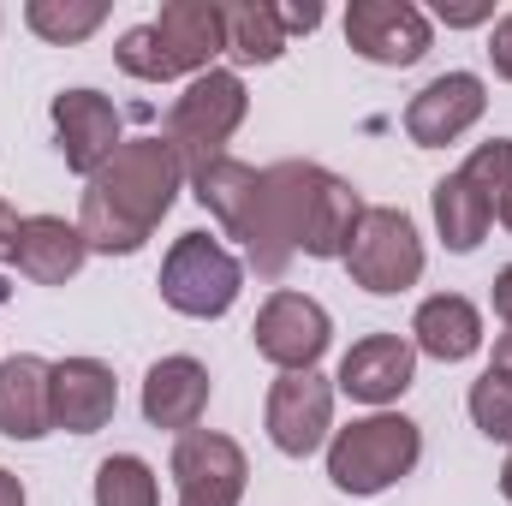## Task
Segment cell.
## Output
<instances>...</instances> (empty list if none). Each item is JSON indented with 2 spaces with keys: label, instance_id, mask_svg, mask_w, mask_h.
<instances>
[{
  "label": "cell",
  "instance_id": "1",
  "mask_svg": "<svg viewBox=\"0 0 512 506\" xmlns=\"http://www.w3.org/2000/svg\"><path fill=\"white\" fill-rule=\"evenodd\" d=\"M185 185V167L173 161V149L161 137H126L90 179H84V203H78V233L90 256H131L155 239V227L167 221L173 197Z\"/></svg>",
  "mask_w": 512,
  "mask_h": 506
},
{
  "label": "cell",
  "instance_id": "2",
  "mask_svg": "<svg viewBox=\"0 0 512 506\" xmlns=\"http://www.w3.org/2000/svg\"><path fill=\"white\" fill-rule=\"evenodd\" d=\"M227 54V12L221 0H167L149 24L120 36L114 60L137 84H173V78H203Z\"/></svg>",
  "mask_w": 512,
  "mask_h": 506
},
{
  "label": "cell",
  "instance_id": "3",
  "mask_svg": "<svg viewBox=\"0 0 512 506\" xmlns=\"http://www.w3.org/2000/svg\"><path fill=\"white\" fill-rule=\"evenodd\" d=\"M322 179H328V167H316V161H274V167H262L256 209L245 221V233H239L245 262L262 280H286V268L304 256V227H310Z\"/></svg>",
  "mask_w": 512,
  "mask_h": 506
},
{
  "label": "cell",
  "instance_id": "4",
  "mask_svg": "<svg viewBox=\"0 0 512 506\" xmlns=\"http://www.w3.org/2000/svg\"><path fill=\"white\" fill-rule=\"evenodd\" d=\"M423 459V429L405 411H370L328 435V483L352 501H376Z\"/></svg>",
  "mask_w": 512,
  "mask_h": 506
},
{
  "label": "cell",
  "instance_id": "5",
  "mask_svg": "<svg viewBox=\"0 0 512 506\" xmlns=\"http://www.w3.org/2000/svg\"><path fill=\"white\" fill-rule=\"evenodd\" d=\"M245 114H251L245 78L227 72V66H215V72L191 78L185 96H173L167 126H161V143L173 149V161L185 167V179H197L203 167L227 161V143H233V131L245 126Z\"/></svg>",
  "mask_w": 512,
  "mask_h": 506
},
{
  "label": "cell",
  "instance_id": "6",
  "mask_svg": "<svg viewBox=\"0 0 512 506\" xmlns=\"http://www.w3.org/2000/svg\"><path fill=\"white\" fill-rule=\"evenodd\" d=\"M161 304L191 322H221L245 292V262L209 233H179L161 256Z\"/></svg>",
  "mask_w": 512,
  "mask_h": 506
},
{
  "label": "cell",
  "instance_id": "7",
  "mask_svg": "<svg viewBox=\"0 0 512 506\" xmlns=\"http://www.w3.org/2000/svg\"><path fill=\"white\" fill-rule=\"evenodd\" d=\"M346 274H352V286H364L370 298H399V292H411L417 280H423V239H417V227H411V215L405 209H364V221H358V233H352V245H346Z\"/></svg>",
  "mask_w": 512,
  "mask_h": 506
},
{
  "label": "cell",
  "instance_id": "8",
  "mask_svg": "<svg viewBox=\"0 0 512 506\" xmlns=\"http://www.w3.org/2000/svg\"><path fill=\"white\" fill-rule=\"evenodd\" d=\"M256 352L280 370V376H298V370H316L322 352L334 346V316L310 298V292H268L262 310H256V328H251Z\"/></svg>",
  "mask_w": 512,
  "mask_h": 506
},
{
  "label": "cell",
  "instance_id": "9",
  "mask_svg": "<svg viewBox=\"0 0 512 506\" xmlns=\"http://www.w3.org/2000/svg\"><path fill=\"white\" fill-rule=\"evenodd\" d=\"M167 477L179 489V506H239L245 483H251V459H245V447L233 435L191 429V435L173 441Z\"/></svg>",
  "mask_w": 512,
  "mask_h": 506
},
{
  "label": "cell",
  "instance_id": "10",
  "mask_svg": "<svg viewBox=\"0 0 512 506\" xmlns=\"http://www.w3.org/2000/svg\"><path fill=\"white\" fill-rule=\"evenodd\" d=\"M262 423H268V441H274L286 459L322 453L328 435H334V381L316 376V370L274 376L268 405H262Z\"/></svg>",
  "mask_w": 512,
  "mask_h": 506
},
{
  "label": "cell",
  "instance_id": "11",
  "mask_svg": "<svg viewBox=\"0 0 512 506\" xmlns=\"http://www.w3.org/2000/svg\"><path fill=\"white\" fill-rule=\"evenodd\" d=\"M346 42L370 66H417L435 42V24L411 0H352L346 6Z\"/></svg>",
  "mask_w": 512,
  "mask_h": 506
},
{
  "label": "cell",
  "instance_id": "12",
  "mask_svg": "<svg viewBox=\"0 0 512 506\" xmlns=\"http://www.w3.org/2000/svg\"><path fill=\"white\" fill-rule=\"evenodd\" d=\"M489 114V84L477 72H441L405 102V137L417 149H447Z\"/></svg>",
  "mask_w": 512,
  "mask_h": 506
},
{
  "label": "cell",
  "instance_id": "13",
  "mask_svg": "<svg viewBox=\"0 0 512 506\" xmlns=\"http://www.w3.org/2000/svg\"><path fill=\"white\" fill-rule=\"evenodd\" d=\"M411 381H417V346H411L405 334H364V340L340 358L334 393H346V399H358V405H370V411H387L393 399L411 393Z\"/></svg>",
  "mask_w": 512,
  "mask_h": 506
},
{
  "label": "cell",
  "instance_id": "14",
  "mask_svg": "<svg viewBox=\"0 0 512 506\" xmlns=\"http://www.w3.org/2000/svg\"><path fill=\"white\" fill-rule=\"evenodd\" d=\"M48 120H54V143H60V155H66V167H72L78 179H90V173L126 143V137H120V108H114L102 90H90V84L60 90L54 108H48Z\"/></svg>",
  "mask_w": 512,
  "mask_h": 506
},
{
  "label": "cell",
  "instance_id": "15",
  "mask_svg": "<svg viewBox=\"0 0 512 506\" xmlns=\"http://www.w3.org/2000/svg\"><path fill=\"white\" fill-rule=\"evenodd\" d=\"M0 435L6 441H42L54 435V364L36 352L0 358Z\"/></svg>",
  "mask_w": 512,
  "mask_h": 506
},
{
  "label": "cell",
  "instance_id": "16",
  "mask_svg": "<svg viewBox=\"0 0 512 506\" xmlns=\"http://www.w3.org/2000/svg\"><path fill=\"white\" fill-rule=\"evenodd\" d=\"M120 411V381L102 358H60L54 364V429L96 435Z\"/></svg>",
  "mask_w": 512,
  "mask_h": 506
},
{
  "label": "cell",
  "instance_id": "17",
  "mask_svg": "<svg viewBox=\"0 0 512 506\" xmlns=\"http://www.w3.org/2000/svg\"><path fill=\"white\" fill-rule=\"evenodd\" d=\"M209 411V370L191 358V352H173L161 364H149L143 376V423L149 429H173V435H191Z\"/></svg>",
  "mask_w": 512,
  "mask_h": 506
},
{
  "label": "cell",
  "instance_id": "18",
  "mask_svg": "<svg viewBox=\"0 0 512 506\" xmlns=\"http://www.w3.org/2000/svg\"><path fill=\"white\" fill-rule=\"evenodd\" d=\"M411 346L435 364H465L483 352V310L465 292H435L411 316Z\"/></svg>",
  "mask_w": 512,
  "mask_h": 506
},
{
  "label": "cell",
  "instance_id": "19",
  "mask_svg": "<svg viewBox=\"0 0 512 506\" xmlns=\"http://www.w3.org/2000/svg\"><path fill=\"white\" fill-rule=\"evenodd\" d=\"M12 262H18V274L36 280V286H66V280H78V268L90 262V245H84L78 221H66V215H24Z\"/></svg>",
  "mask_w": 512,
  "mask_h": 506
},
{
  "label": "cell",
  "instance_id": "20",
  "mask_svg": "<svg viewBox=\"0 0 512 506\" xmlns=\"http://www.w3.org/2000/svg\"><path fill=\"white\" fill-rule=\"evenodd\" d=\"M364 209H370V203L358 197V185L340 179V173H328L322 191H316L310 227H304V256H316V262H340L346 245H352V233H358V221H364Z\"/></svg>",
  "mask_w": 512,
  "mask_h": 506
},
{
  "label": "cell",
  "instance_id": "21",
  "mask_svg": "<svg viewBox=\"0 0 512 506\" xmlns=\"http://www.w3.org/2000/svg\"><path fill=\"white\" fill-rule=\"evenodd\" d=\"M256 191H262V167H251V161H215V167H203L197 179H191V197L221 221V233L227 239H239L245 233V221H251L256 209Z\"/></svg>",
  "mask_w": 512,
  "mask_h": 506
},
{
  "label": "cell",
  "instance_id": "22",
  "mask_svg": "<svg viewBox=\"0 0 512 506\" xmlns=\"http://www.w3.org/2000/svg\"><path fill=\"white\" fill-rule=\"evenodd\" d=\"M429 209H435V233H441V245L453 256H471L483 239H489V227H495V215H489V203L465 185V173H447V179H435V191H429Z\"/></svg>",
  "mask_w": 512,
  "mask_h": 506
},
{
  "label": "cell",
  "instance_id": "23",
  "mask_svg": "<svg viewBox=\"0 0 512 506\" xmlns=\"http://www.w3.org/2000/svg\"><path fill=\"white\" fill-rule=\"evenodd\" d=\"M227 12V54L239 60V66H274L280 54H286V30H280V18H274V0H233V6H221Z\"/></svg>",
  "mask_w": 512,
  "mask_h": 506
},
{
  "label": "cell",
  "instance_id": "24",
  "mask_svg": "<svg viewBox=\"0 0 512 506\" xmlns=\"http://www.w3.org/2000/svg\"><path fill=\"white\" fill-rule=\"evenodd\" d=\"M24 24L42 42L72 48V42H84V36H96L108 24V0H30L24 6Z\"/></svg>",
  "mask_w": 512,
  "mask_h": 506
},
{
  "label": "cell",
  "instance_id": "25",
  "mask_svg": "<svg viewBox=\"0 0 512 506\" xmlns=\"http://www.w3.org/2000/svg\"><path fill=\"white\" fill-rule=\"evenodd\" d=\"M465 185L489 203V215L512 227V137H489V143H477L471 155H465Z\"/></svg>",
  "mask_w": 512,
  "mask_h": 506
},
{
  "label": "cell",
  "instance_id": "26",
  "mask_svg": "<svg viewBox=\"0 0 512 506\" xmlns=\"http://www.w3.org/2000/svg\"><path fill=\"white\" fill-rule=\"evenodd\" d=\"M96 506H161V483L149 471V459L137 453H114L96 465V489H90Z\"/></svg>",
  "mask_w": 512,
  "mask_h": 506
},
{
  "label": "cell",
  "instance_id": "27",
  "mask_svg": "<svg viewBox=\"0 0 512 506\" xmlns=\"http://www.w3.org/2000/svg\"><path fill=\"white\" fill-rule=\"evenodd\" d=\"M465 405H471V423H477L489 441H507V447H512V376L483 370V376L471 381Z\"/></svg>",
  "mask_w": 512,
  "mask_h": 506
},
{
  "label": "cell",
  "instance_id": "28",
  "mask_svg": "<svg viewBox=\"0 0 512 506\" xmlns=\"http://www.w3.org/2000/svg\"><path fill=\"white\" fill-rule=\"evenodd\" d=\"M435 18L447 30H477V24H495V0H435Z\"/></svg>",
  "mask_w": 512,
  "mask_h": 506
},
{
  "label": "cell",
  "instance_id": "29",
  "mask_svg": "<svg viewBox=\"0 0 512 506\" xmlns=\"http://www.w3.org/2000/svg\"><path fill=\"white\" fill-rule=\"evenodd\" d=\"M489 66H495V78L512 84V12H501L495 30H489Z\"/></svg>",
  "mask_w": 512,
  "mask_h": 506
},
{
  "label": "cell",
  "instance_id": "30",
  "mask_svg": "<svg viewBox=\"0 0 512 506\" xmlns=\"http://www.w3.org/2000/svg\"><path fill=\"white\" fill-rule=\"evenodd\" d=\"M274 18H280L286 36H298V30H316V24H322V6H316V0H304V6H274Z\"/></svg>",
  "mask_w": 512,
  "mask_h": 506
},
{
  "label": "cell",
  "instance_id": "31",
  "mask_svg": "<svg viewBox=\"0 0 512 506\" xmlns=\"http://www.w3.org/2000/svg\"><path fill=\"white\" fill-rule=\"evenodd\" d=\"M18 227H24V221H18V209L0 197V262H12V251H18Z\"/></svg>",
  "mask_w": 512,
  "mask_h": 506
},
{
  "label": "cell",
  "instance_id": "32",
  "mask_svg": "<svg viewBox=\"0 0 512 506\" xmlns=\"http://www.w3.org/2000/svg\"><path fill=\"white\" fill-rule=\"evenodd\" d=\"M489 304H495V316L512 328V262L495 274V286H489Z\"/></svg>",
  "mask_w": 512,
  "mask_h": 506
},
{
  "label": "cell",
  "instance_id": "33",
  "mask_svg": "<svg viewBox=\"0 0 512 506\" xmlns=\"http://www.w3.org/2000/svg\"><path fill=\"white\" fill-rule=\"evenodd\" d=\"M0 506H24V483H18L6 465H0Z\"/></svg>",
  "mask_w": 512,
  "mask_h": 506
},
{
  "label": "cell",
  "instance_id": "34",
  "mask_svg": "<svg viewBox=\"0 0 512 506\" xmlns=\"http://www.w3.org/2000/svg\"><path fill=\"white\" fill-rule=\"evenodd\" d=\"M489 370H501V376H512V328L495 340V358H489Z\"/></svg>",
  "mask_w": 512,
  "mask_h": 506
},
{
  "label": "cell",
  "instance_id": "35",
  "mask_svg": "<svg viewBox=\"0 0 512 506\" xmlns=\"http://www.w3.org/2000/svg\"><path fill=\"white\" fill-rule=\"evenodd\" d=\"M501 495L512 501V453H507V465H501Z\"/></svg>",
  "mask_w": 512,
  "mask_h": 506
},
{
  "label": "cell",
  "instance_id": "36",
  "mask_svg": "<svg viewBox=\"0 0 512 506\" xmlns=\"http://www.w3.org/2000/svg\"><path fill=\"white\" fill-rule=\"evenodd\" d=\"M507 233H512V227H507Z\"/></svg>",
  "mask_w": 512,
  "mask_h": 506
}]
</instances>
